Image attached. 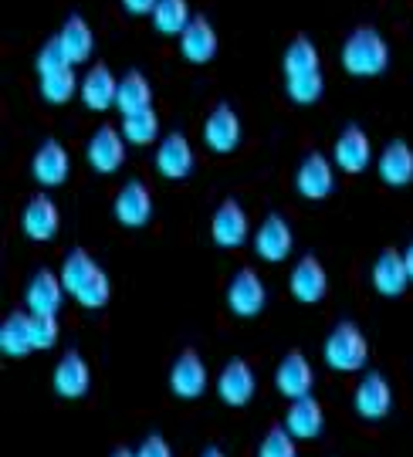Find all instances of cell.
Returning <instances> with one entry per match:
<instances>
[{
  "label": "cell",
  "instance_id": "f546056e",
  "mask_svg": "<svg viewBox=\"0 0 413 457\" xmlns=\"http://www.w3.org/2000/svg\"><path fill=\"white\" fill-rule=\"evenodd\" d=\"M281 71H285V79L309 75V71H322V58H318V48H315V41L309 34L292 37V45L281 54Z\"/></svg>",
  "mask_w": 413,
  "mask_h": 457
},
{
  "label": "cell",
  "instance_id": "2e32d148",
  "mask_svg": "<svg viewBox=\"0 0 413 457\" xmlns=\"http://www.w3.org/2000/svg\"><path fill=\"white\" fill-rule=\"evenodd\" d=\"M169 390L180 400H197L207 390V362L194 349H183L177 362L169 366Z\"/></svg>",
  "mask_w": 413,
  "mask_h": 457
},
{
  "label": "cell",
  "instance_id": "d6986e66",
  "mask_svg": "<svg viewBox=\"0 0 413 457\" xmlns=\"http://www.w3.org/2000/svg\"><path fill=\"white\" fill-rule=\"evenodd\" d=\"M112 213L122 228H143L153 217V194L143 180H129L112 200Z\"/></svg>",
  "mask_w": 413,
  "mask_h": 457
},
{
  "label": "cell",
  "instance_id": "6da1fadb",
  "mask_svg": "<svg viewBox=\"0 0 413 457\" xmlns=\"http://www.w3.org/2000/svg\"><path fill=\"white\" fill-rule=\"evenodd\" d=\"M62 285L65 292L82 305V309H105L112 298V285L109 275L99 268V262L85 251V247H71L62 262Z\"/></svg>",
  "mask_w": 413,
  "mask_h": 457
},
{
  "label": "cell",
  "instance_id": "1f68e13d",
  "mask_svg": "<svg viewBox=\"0 0 413 457\" xmlns=\"http://www.w3.org/2000/svg\"><path fill=\"white\" fill-rule=\"evenodd\" d=\"M190 4L186 0H160L156 4V11H153V28L160 34H166V37H180L186 28H190Z\"/></svg>",
  "mask_w": 413,
  "mask_h": 457
},
{
  "label": "cell",
  "instance_id": "83f0119b",
  "mask_svg": "<svg viewBox=\"0 0 413 457\" xmlns=\"http://www.w3.org/2000/svg\"><path fill=\"white\" fill-rule=\"evenodd\" d=\"M54 41L62 45V51L68 54L71 65H85L92 58V51H95V34L88 28V21L78 14L68 17L65 24H62V31L54 34Z\"/></svg>",
  "mask_w": 413,
  "mask_h": 457
},
{
  "label": "cell",
  "instance_id": "5b68a950",
  "mask_svg": "<svg viewBox=\"0 0 413 457\" xmlns=\"http://www.w3.org/2000/svg\"><path fill=\"white\" fill-rule=\"evenodd\" d=\"M295 247V234H292V224L281 217V213H268L265 220L254 230V254L268 264H281L288 262Z\"/></svg>",
  "mask_w": 413,
  "mask_h": 457
},
{
  "label": "cell",
  "instance_id": "ffe728a7",
  "mask_svg": "<svg viewBox=\"0 0 413 457\" xmlns=\"http://www.w3.org/2000/svg\"><path fill=\"white\" fill-rule=\"evenodd\" d=\"M275 386L285 400H301V396H312L315 386V370L312 362L305 360L301 353H288L275 370Z\"/></svg>",
  "mask_w": 413,
  "mask_h": 457
},
{
  "label": "cell",
  "instance_id": "277c9868",
  "mask_svg": "<svg viewBox=\"0 0 413 457\" xmlns=\"http://www.w3.org/2000/svg\"><path fill=\"white\" fill-rule=\"evenodd\" d=\"M265 305H268L265 278L258 275L254 268H241V271L231 278V285H227V309H231L237 319H254V315L265 312Z\"/></svg>",
  "mask_w": 413,
  "mask_h": 457
},
{
  "label": "cell",
  "instance_id": "74e56055",
  "mask_svg": "<svg viewBox=\"0 0 413 457\" xmlns=\"http://www.w3.org/2000/svg\"><path fill=\"white\" fill-rule=\"evenodd\" d=\"M136 457H173V447L166 444L163 434H149V437H143V444L136 447Z\"/></svg>",
  "mask_w": 413,
  "mask_h": 457
},
{
  "label": "cell",
  "instance_id": "4fadbf2b",
  "mask_svg": "<svg viewBox=\"0 0 413 457\" xmlns=\"http://www.w3.org/2000/svg\"><path fill=\"white\" fill-rule=\"evenodd\" d=\"M288 288H292L295 302H301V305H318L326 298V292H329V271H326V264L318 262L315 254H305L292 268Z\"/></svg>",
  "mask_w": 413,
  "mask_h": 457
},
{
  "label": "cell",
  "instance_id": "9a60e30c",
  "mask_svg": "<svg viewBox=\"0 0 413 457\" xmlns=\"http://www.w3.org/2000/svg\"><path fill=\"white\" fill-rule=\"evenodd\" d=\"M65 285H62V275H54L48 268L34 271L28 288H24V305L31 315H58L62 302H65Z\"/></svg>",
  "mask_w": 413,
  "mask_h": 457
},
{
  "label": "cell",
  "instance_id": "d590c367",
  "mask_svg": "<svg viewBox=\"0 0 413 457\" xmlns=\"http://www.w3.org/2000/svg\"><path fill=\"white\" fill-rule=\"evenodd\" d=\"M31 328H34V349H51L62 336V326H58V315H31Z\"/></svg>",
  "mask_w": 413,
  "mask_h": 457
},
{
  "label": "cell",
  "instance_id": "ba28073f",
  "mask_svg": "<svg viewBox=\"0 0 413 457\" xmlns=\"http://www.w3.org/2000/svg\"><path fill=\"white\" fill-rule=\"evenodd\" d=\"M211 234H214V245L227 247V251L248 245V237H251L248 211H244L234 196L220 200V207L214 211V220H211Z\"/></svg>",
  "mask_w": 413,
  "mask_h": 457
},
{
  "label": "cell",
  "instance_id": "9c48e42d",
  "mask_svg": "<svg viewBox=\"0 0 413 457\" xmlns=\"http://www.w3.org/2000/svg\"><path fill=\"white\" fill-rule=\"evenodd\" d=\"M295 190L305 196V200H326V196L335 190V163H332V156L309 153V156L298 163Z\"/></svg>",
  "mask_w": 413,
  "mask_h": 457
},
{
  "label": "cell",
  "instance_id": "e0dca14e",
  "mask_svg": "<svg viewBox=\"0 0 413 457\" xmlns=\"http://www.w3.org/2000/svg\"><path fill=\"white\" fill-rule=\"evenodd\" d=\"M332 163L343 173H363L366 166L373 163V143L359 126H346L339 132L335 146H332Z\"/></svg>",
  "mask_w": 413,
  "mask_h": 457
},
{
  "label": "cell",
  "instance_id": "cb8c5ba5",
  "mask_svg": "<svg viewBox=\"0 0 413 457\" xmlns=\"http://www.w3.org/2000/svg\"><path fill=\"white\" fill-rule=\"evenodd\" d=\"M373 285L376 292L386 295V298H400L410 285V271H407V262H403V251L397 247H386L376 264H373Z\"/></svg>",
  "mask_w": 413,
  "mask_h": 457
},
{
  "label": "cell",
  "instance_id": "3957f363",
  "mask_svg": "<svg viewBox=\"0 0 413 457\" xmlns=\"http://www.w3.org/2000/svg\"><path fill=\"white\" fill-rule=\"evenodd\" d=\"M322 356H326V366L335 370V373H359L369 360V343L359 332V326L352 322H339L326 336V345H322Z\"/></svg>",
  "mask_w": 413,
  "mask_h": 457
},
{
  "label": "cell",
  "instance_id": "d4e9b609",
  "mask_svg": "<svg viewBox=\"0 0 413 457\" xmlns=\"http://www.w3.org/2000/svg\"><path fill=\"white\" fill-rule=\"evenodd\" d=\"M376 170H380V180L386 187H407L413 183V149L407 139H393L386 143L383 153L376 156Z\"/></svg>",
  "mask_w": 413,
  "mask_h": 457
},
{
  "label": "cell",
  "instance_id": "4316f807",
  "mask_svg": "<svg viewBox=\"0 0 413 457\" xmlns=\"http://www.w3.org/2000/svg\"><path fill=\"white\" fill-rule=\"evenodd\" d=\"M0 353L7 360H24L28 353H34L31 312H11L0 322Z\"/></svg>",
  "mask_w": 413,
  "mask_h": 457
},
{
  "label": "cell",
  "instance_id": "b9f144b4",
  "mask_svg": "<svg viewBox=\"0 0 413 457\" xmlns=\"http://www.w3.org/2000/svg\"><path fill=\"white\" fill-rule=\"evenodd\" d=\"M112 457H136V451H126V447H119V451Z\"/></svg>",
  "mask_w": 413,
  "mask_h": 457
},
{
  "label": "cell",
  "instance_id": "f1b7e54d",
  "mask_svg": "<svg viewBox=\"0 0 413 457\" xmlns=\"http://www.w3.org/2000/svg\"><path fill=\"white\" fill-rule=\"evenodd\" d=\"M116 109L122 112V119L153 109V85H149V79L143 71H126V75L119 79Z\"/></svg>",
  "mask_w": 413,
  "mask_h": 457
},
{
  "label": "cell",
  "instance_id": "60d3db41",
  "mask_svg": "<svg viewBox=\"0 0 413 457\" xmlns=\"http://www.w3.org/2000/svg\"><path fill=\"white\" fill-rule=\"evenodd\" d=\"M200 457H227V454H224L220 447H207V451H203V454H200Z\"/></svg>",
  "mask_w": 413,
  "mask_h": 457
},
{
  "label": "cell",
  "instance_id": "52a82bcc",
  "mask_svg": "<svg viewBox=\"0 0 413 457\" xmlns=\"http://www.w3.org/2000/svg\"><path fill=\"white\" fill-rule=\"evenodd\" d=\"M85 160L95 173H116L126 163V136L116 126H99L85 143Z\"/></svg>",
  "mask_w": 413,
  "mask_h": 457
},
{
  "label": "cell",
  "instance_id": "4dcf8cb0",
  "mask_svg": "<svg viewBox=\"0 0 413 457\" xmlns=\"http://www.w3.org/2000/svg\"><path fill=\"white\" fill-rule=\"evenodd\" d=\"M37 92L48 105H65L71 102L75 92H82V79L75 75V65L48 71V75H37Z\"/></svg>",
  "mask_w": 413,
  "mask_h": 457
},
{
  "label": "cell",
  "instance_id": "44dd1931",
  "mask_svg": "<svg viewBox=\"0 0 413 457\" xmlns=\"http://www.w3.org/2000/svg\"><path fill=\"white\" fill-rule=\"evenodd\" d=\"M21 228L31 241H51L58 228H62V213H58V204L51 200L48 194H34L28 204H24V213H21Z\"/></svg>",
  "mask_w": 413,
  "mask_h": 457
},
{
  "label": "cell",
  "instance_id": "7402d4cb",
  "mask_svg": "<svg viewBox=\"0 0 413 457\" xmlns=\"http://www.w3.org/2000/svg\"><path fill=\"white\" fill-rule=\"evenodd\" d=\"M326 427V410L315 396H301V400H292L288 403V413H285V430L295 437V441H315Z\"/></svg>",
  "mask_w": 413,
  "mask_h": 457
},
{
  "label": "cell",
  "instance_id": "8d00e7d4",
  "mask_svg": "<svg viewBox=\"0 0 413 457\" xmlns=\"http://www.w3.org/2000/svg\"><path fill=\"white\" fill-rule=\"evenodd\" d=\"M71 62H68V54L62 51V45L51 37L45 48L37 51V58H34V71L37 75H48V71H58V68H68Z\"/></svg>",
  "mask_w": 413,
  "mask_h": 457
},
{
  "label": "cell",
  "instance_id": "836d02e7",
  "mask_svg": "<svg viewBox=\"0 0 413 457\" xmlns=\"http://www.w3.org/2000/svg\"><path fill=\"white\" fill-rule=\"evenodd\" d=\"M285 92L295 105H315L322 92H326V79L322 71H309V75H295V79H285Z\"/></svg>",
  "mask_w": 413,
  "mask_h": 457
},
{
  "label": "cell",
  "instance_id": "5bb4252c",
  "mask_svg": "<svg viewBox=\"0 0 413 457\" xmlns=\"http://www.w3.org/2000/svg\"><path fill=\"white\" fill-rule=\"evenodd\" d=\"M241 132H244L241 129V115L234 112L227 102H220L211 109L207 122H203V143L220 156H227L241 146Z\"/></svg>",
  "mask_w": 413,
  "mask_h": 457
},
{
  "label": "cell",
  "instance_id": "d6a6232c",
  "mask_svg": "<svg viewBox=\"0 0 413 457\" xmlns=\"http://www.w3.org/2000/svg\"><path fill=\"white\" fill-rule=\"evenodd\" d=\"M122 136H126V143H133V146L156 143V139H160V115H156V109L126 115V119H122Z\"/></svg>",
  "mask_w": 413,
  "mask_h": 457
},
{
  "label": "cell",
  "instance_id": "8992f818",
  "mask_svg": "<svg viewBox=\"0 0 413 457\" xmlns=\"http://www.w3.org/2000/svg\"><path fill=\"white\" fill-rule=\"evenodd\" d=\"M254 390H258V376L251 370L248 360H227L224 362V370L217 376V396L227 403V407L241 410L248 407L251 400H254Z\"/></svg>",
  "mask_w": 413,
  "mask_h": 457
},
{
  "label": "cell",
  "instance_id": "ac0fdd59",
  "mask_svg": "<svg viewBox=\"0 0 413 457\" xmlns=\"http://www.w3.org/2000/svg\"><path fill=\"white\" fill-rule=\"evenodd\" d=\"M31 173L34 180L41 183V187H62L68 180V173H71V156H68V149L58 143V139H45L41 146L34 149L31 156Z\"/></svg>",
  "mask_w": 413,
  "mask_h": 457
},
{
  "label": "cell",
  "instance_id": "7c38bea8",
  "mask_svg": "<svg viewBox=\"0 0 413 457\" xmlns=\"http://www.w3.org/2000/svg\"><path fill=\"white\" fill-rule=\"evenodd\" d=\"M194 163H197V156H194V146H190V139L183 132H169V136L160 139V146H156V173L160 177L186 180L194 173Z\"/></svg>",
  "mask_w": 413,
  "mask_h": 457
},
{
  "label": "cell",
  "instance_id": "f35d334b",
  "mask_svg": "<svg viewBox=\"0 0 413 457\" xmlns=\"http://www.w3.org/2000/svg\"><path fill=\"white\" fill-rule=\"evenodd\" d=\"M156 4L160 0H122V7L129 11V14H136V17H153V11H156Z\"/></svg>",
  "mask_w": 413,
  "mask_h": 457
},
{
  "label": "cell",
  "instance_id": "603a6c76",
  "mask_svg": "<svg viewBox=\"0 0 413 457\" xmlns=\"http://www.w3.org/2000/svg\"><path fill=\"white\" fill-rule=\"evenodd\" d=\"M82 102L92 109V112H105V109H112L116 105V96H119V79L112 75V68L109 65H92L88 71L82 75Z\"/></svg>",
  "mask_w": 413,
  "mask_h": 457
},
{
  "label": "cell",
  "instance_id": "e575fe53",
  "mask_svg": "<svg viewBox=\"0 0 413 457\" xmlns=\"http://www.w3.org/2000/svg\"><path fill=\"white\" fill-rule=\"evenodd\" d=\"M258 457H298V441L281 424H275L258 444Z\"/></svg>",
  "mask_w": 413,
  "mask_h": 457
},
{
  "label": "cell",
  "instance_id": "8fae6325",
  "mask_svg": "<svg viewBox=\"0 0 413 457\" xmlns=\"http://www.w3.org/2000/svg\"><path fill=\"white\" fill-rule=\"evenodd\" d=\"M352 410L363 420H383L393 410V390L383 373H366L352 390Z\"/></svg>",
  "mask_w": 413,
  "mask_h": 457
},
{
  "label": "cell",
  "instance_id": "484cf974",
  "mask_svg": "<svg viewBox=\"0 0 413 457\" xmlns=\"http://www.w3.org/2000/svg\"><path fill=\"white\" fill-rule=\"evenodd\" d=\"M180 54L190 65H207L217 54V31L207 17L200 14L190 21V28L180 34Z\"/></svg>",
  "mask_w": 413,
  "mask_h": 457
},
{
  "label": "cell",
  "instance_id": "30bf717a",
  "mask_svg": "<svg viewBox=\"0 0 413 457\" xmlns=\"http://www.w3.org/2000/svg\"><path fill=\"white\" fill-rule=\"evenodd\" d=\"M51 386L62 400H82L88 386H92V370L78 349H68L62 360L54 362V373H51Z\"/></svg>",
  "mask_w": 413,
  "mask_h": 457
},
{
  "label": "cell",
  "instance_id": "ab89813d",
  "mask_svg": "<svg viewBox=\"0 0 413 457\" xmlns=\"http://www.w3.org/2000/svg\"><path fill=\"white\" fill-rule=\"evenodd\" d=\"M403 262H407V271H410V281H413V241L403 247Z\"/></svg>",
  "mask_w": 413,
  "mask_h": 457
},
{
  "label": "cell",
  "instance_id": "7a4b0ae2",
  "mask_svg": "<svg viewBox=\"0 0 413 457\" xmlns=\"http://www.w3.org/2000/svg\"><path fill=\"white\" fill-rule=\"evenodd\" d=\"M343 68L352 79H376L390 68V45L376 28H356L343 45Z\"/></svg>",
  "mask_w": 413,
  "mask_h": 457
}]
</instances>
